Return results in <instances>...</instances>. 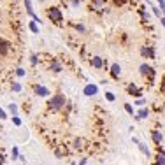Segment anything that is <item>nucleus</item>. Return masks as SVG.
I'll return each mask as SVG.
<instances>
[{"label": "nucleus", "mask_w": 165, "mask_h": 165, "mask_svg": "<svg viewBox=\"0 0 165 165\" xmlns=\"http://www.w3.org/2000/svg\"><path fill=\"white\" fill-rule=\"evenodd\" d=\"M76 148H82V139H76Z\"/></svg>", "instance_id": "nucleus-16"}, {"label": "nucleus", "mask_w": 165, "mask_h": 165, "mask_svg": "<svg viewBox=\"0 0 165 165\" xmlns=\"http://www.w3.org/2000/svg\"><path fill=\"white\" fill-rule=\"evenodd\" d=\"M92 63H93V67H95V69H102V65H104L102 58H98V56H95V58L92 60Z\"/></svg>", "instance_id": "nucleus-5"}, {"label": "nucleus", "mask_w": 165, "mask_h": 165, "mask_svg": "<svg viewBox=\"0 0 165 165\" xmlns=\"http://www.w3.org/2000/svg\"><path fill=\"white\" fill-rule=\"evenodd\" d=\"M7 51H9V44L4 41V42H2V54L5 56V53H7Z\"/></svg>", "instance_id": "nucleus-7"}, {"label": "nucleus", "mask_w": 165, "mask_h": 165, "mask_svg": "<svg viewBox=\"0 0 165 165\" xmlns=\"http://www.w3.org/2000/svg\"><path fill=\"white\" fill-rule=\"evenodd\" d=\"M63 104H65V98H63V95H56V97H53L51 102H49V105H51V109H60V107H63Z\"/></svg>", "instance_id": "nucleus-1"}, {"label": "nucleus", "mask_w": 165, "mask_h": 165, "mask_svg": "<svg viewBox=\"0 0 165 165\" xmlns=\"http://www.w3.org/2000/svg\"><path fill=\"white\" fill-rule=\"evenodd\" d=\"M49 16H51L53 21H60V20H62V12H60L58 9H54V7L49 9Z\"/></svg>", "instance_id": "nucleus-2"}, {"label": "nucleus", "mask_w": 165, "mask_h": 165, "mask_svg": "<svg viewBox=\"0 0 165 165\" xmlns=\"http://www.w3.org/2000/svg\"><path fill=\"white\" fill-rule=\"evenodd\" d=\"M84 93H86V95H95V93H97V86H95V84H88V86L84 88Z\"/></svg>", "instance_id": "nucleus-4"}, {"label": "nucleus", "mask_w": 165, "mask_h": 165, "mask_svg": "<svg viewBox=\"0 0 165 165\" xmlns=\"http://www.w3.org/2000/svg\"><path fill=\"white\" fill-rule=\"evenodd\" d=\"M30 62H32V63H37V62H39V58H37V56H35V54H32Z\"/></svg>", "instance_id": "nucleus-20"}, {"label": "nucleus", "mask_w": 165, "mask_h": 165, "mask_svg": "<svg viewBox=\"0 0 165 165\" xmlns=\"http://www.w3.org/2000/svg\"><path fill=\"white\" fill-rule=\"evenodd\" d=\"M93 4L95 5H102V4H105V0H93Z\"/></svg>", "instance_id": "nucleus-19"}, {"label": "nucleus", "mask_w": 165, "mask_h": 165, "mask_svg": "<svg viewBox=\"0 0 165 165\" xmlns=\"http://www.w3.org/2000/svg\"><path fill=\"white\" fill-rule=\"evenodd\" d=\"M16 76L23 77V76H25V70H23V69H18V70H16Z\"/></svg>", "instance_id": "nucleus-17"}, {"label": "nucleus", "mask_w": 165, "mask_h": 165, "mask_svg": "<svg viewBox=\"0 0 165 165\" xmlns=\"http://www.w3.org/2000/svg\"><path fill=\"white\" fill-rule=\"evenodd\" d=\"M12 121H14V125H18V126H20V125H21V120H20V118H14Z\"/></svg>", "instance_id": "nucleus-21"}, {"label": "nucleus", "mask_w": 165, "mask_h": 165, "mask_svg": "<svg viewBox=\"0 0 165 165\" xmlns=\"http://www.w3.org/2000/svg\"><path fill=\"white\" fill-rule=\"evenodd\" d=\"M153 139H155L156 142H160V141H162V135L158 134V132H155V134H153Z\"/></svg>", "instance_id": "nucleus-12"}, {"label": "nucleus", "mask_w": 165, "mask_h": 165, "mask_svg": "<svg viewBox=\"0 0 165 165\" xmlns=\"http://www.w3.org/2000/svg\"><path fill=\"white\" fill-rule=\"evenodd\" d=\"M25 5H26V11L32 14V4H30V0H25Z\"/></svg>", "instance_id": "nucleus-13"}, {"label": "nucleus", "mask_w": 165, "mask_h": 165, "mask_svg": "<svg viewBox=\"0 0 165 165\" xmlns=\"http://www.w3.org/2000/svg\"><path fill=\"white\" fill-rule=\"evenodd\" d=\"M142 54H144V56H151V58H153V54H155V53H153V49H146V48H142Z\"/></svg>", "instance_id": "nucleus-8"}, {"label": "nucleus", "mask_w": 165, "mask_h": 165, "mask_svg": "<svg viewBox=\"0 0 165 165\" xmlns=\"http://www.w3.org/2000/svg\"><path fill=\"white\" fill-rule=\"evenodd\" d=\"M139 148H141V151H142L144 155H149V151H148V148H146L144 144H141V142H139Z\"/></svg>", "instance_id": "nucleus-11"}, {"label": "nucleus", "mask_w": 165, "mask_h": 165, "mask_svg": "<svg viewBox=\"0 0 165 165\" xmlns=\"http://www.w3.org/2000/svg\"><path fill=\"white\" fill-rule=\"evenodd\" d=\"M141 72H142V74H146V72H151V74H153V70H151L148 65H141Z\"/></svg>", "instance_id": "nucleus-9"}, {"label": "nucleus", "mask_w": 165, "mask_h": 165, "mask_svg": "<svg viewBox=\"0 0 165 165\" xmlns=\"http://www.w3.org/2000/svg\"><path fill=\"white\" fill-rule=\"evenodd\" d=\"M105 97H107V98H109V100H114V95H113V93H107V95H105Z\"/></svg>", "instance_id": "nucleus-22"}, {"label": "nucleus", "mask_w": 165, "mask_h": 165, "mask_svg": "<svg viewBox=\"0 0 165 165\" xmlns=\"http://www.w3.org/2000/svg\"><path fill=\"white\" fill-rule=\"evenodd\" d=\"M30 28H32L33 32H37V26H35V23H30Z\"/></svg>", "instance_id": "nucleus-23"}, {"label": "nucleus", "mask_w": 165, "mask_h": 165, "mask_svg": "<svg viewBox=\"0 0 165 165\" xmlns=\"http://www.w3.org/2000/svg\"><path fill=\"white\" fill-rule=\"evenodd\" d=\"M125 109H126V113H134V109H132V105H128V104H126V105H125Z\"/></svg>", "instance_id": "nucleus-18"}, {"label": "nucleus", "mask_w": 165, "mask_h": 165, "mask_svg": "<svg viewBox=\"0 0 165 165\" xmlns=\"http://www.w3.org/2000/svg\"><path fill=\"white\" fill-rule=\"evenodd\" d=\"M158 163H160V165H165V155H160V156H158Z\"/></svg>", "instance_id": "nucleus-15"}, {"label": "nucleus", "mask_w": 165, "mask_h": 165, "mask_svg": "<svg viewBox=\"0 0 165 165\" xmlns=\"http://www.w3.org/2000/svg\"><path fill=\"white\" fill-rule=\"evenodd\" d=\"M162 25H163V26H165V18H162Z\"/></svg>", "instance_id": "nucleus-24"}, {"label": "nucleus", "mask_w": 165, "mask_h": 165, "mask_svg": "<svg viewBox=\"0 0 165 165\" xmlns=\"http://www.w3.org/2000/svg\"><path fill=\"white\" fill-rule=\"evenodd\" d=\"M81 165H84V160H82V163H81Z\"/></svg>", "instance_id": "nucleus-25"}, {"label": "nucleus", "mask_w": 165, "mask_h": 165, "mask_svg": "<svg viewBox=\"0 0 165 165\" xmlns=\"http://www.w3.org/2000/svg\"><path fill=\"white\" fill-rule=\"evenodd\" d=\"M139 118H148V109H142V111L139 113Z\"/></svg>", "instance_id": "nucleus-14"}, {"label": "nucleus", "mask_w": 165, "mask_h": 165, "mask_svg": "<svg viewBox=\"0 0 165 165\" xmlns=\"http://www.w3.org/2000/svg\"><path fill=\"white\" fill-rule=\"evenodd\" d=\"M60 69H62V67H60V65H58L56 62H54V63L51 65V70H54V72H60Z\"/></svg>", "instance_id": "nucleus-10"}, {"label": "nucleus", "mask_w": 165, "mask_h": 165, "mask_svg": "<svg viewBox=\"0 0 165 165\" xmlns=\"http://www.w3.org/2000/svg\"><path fill=\"white\" fill-rule=\"evenodd\" d=\"M35 93L41 95V97H44V95H48V90H46L44 86H37V88H35Z\"/></svg>", "instance_id": "nucleus-6"}, {"label": "nucleus", "mask_w": 165, "mask_h": 165, "mask_svg": "<svg viewBox=\"0 0 165 165\" xmlns=\"http://www.w3.org/2000/svg\"><path fill=\"white\" fill-rule=\"evenodd\" d=\"M120 72H121V67L118 63H114L113 67H111V74H113L114 77H120Z\"/></svg>", "instance_id": "nucleus-3"}]
</instances>
